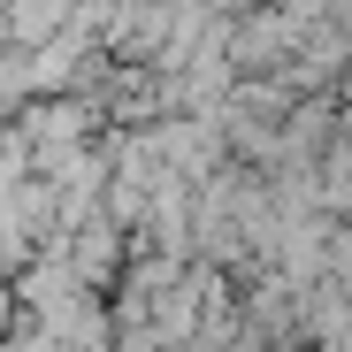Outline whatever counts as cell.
Segmentation results:
<instances>
[{"label":"cell","mask_w":352,"mask_h":352,"mask_svg":"<svg viewBox=\"0 0 352 352\" xmlns=\"http://www.w3.org/2000/svg\"><path fill=\"white\" fill-rule=\"evenodd\" d=\"M16 299H23L31 329H46V337H54V329H62V322L92 299V291L69 276V261H62V253H38V261H23V268H16Z\"/></svg>","instance_id":"1"},{"label":"cell","mask_w":352,"mask_h":352,"mask_svg":"<svg viewBox=\"0 0 352 352\" xmlns=\"http://www.w3.org/2000/svg\"><path fill=\"white\" fill-rule=\"evenodd\" d=\"M299 31L283 8H253L238 31H230V69H291V54H299Z\"/></svg>","instance_id":"2"},{"label":"cell","mask_w":352,"mask_h":352,"mask_svg":"<svg viewBox=\"0 0 352 352\" xmlns=\"http://www.w3.org/2000/svg\"><path fill=\"white\" fill-rule=\"evenodd\" d=\"M8 16V46H46L54 31H69V0H0Z\"/></svg>","instance_id":"3"}]
</instances>
